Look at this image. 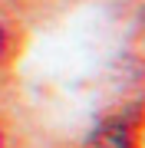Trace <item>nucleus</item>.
<instances>
[{"label": "nucleus", "instance_id": "nucleus-1", "mask_svg": "<svg viewBox=\"0 0 145 148\" xmlns=\"http://www.w3.org/2000/svg\"><path fill=\"white\" fill-rule=\"evenodd\" d=\"M79 148H142L139 145V132H135V119L129 112L102 115L89 128V135L82 138Z\"/></svg>", "mask_w": 145, "mask_h": 148}, {"label": "nucleus", "instance_id": "nucleus-2", "mask_svg": "<svg viewBox=\"0 0 145 148\" xmlns=\"http://www.w3.org/2000/svg\"><path fill=\"white\" fill-rule=\"evenodd\" d=\"M10 59V30H7V23L0 20V66Z\"/></svg>", "mask_w": 145, "mask_h": 148}, {"label": "nucleus", "instance_id": "nucleus-3", "mask_svg": "<svg viewBox=\"0 0 145 148\" xmlns=\"http://www.w3.org/2000/svg\"><path fill=\"white\" fill-rule=\"evenodd\" d=\"M139 49H142V56H145V23H142V30H139Z\"/></svg>", "mask_w": 145, "mask_h": 148}, {"label": "nucleus", "instance_id": "nucleus-4", "mask_svg": "<svg viewBox=\"0 0 145 148\" xmlns=\"http://www.w3.org/2000/svg\"><path fill=\"white\" fill-rule=\"evenodd\" d=\"M0 148H3V125H0Z\"/></svg>", "mask_w": 145, "mask_h": 148}]
</instances>
